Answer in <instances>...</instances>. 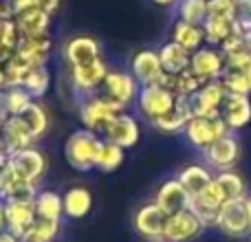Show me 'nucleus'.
<instances>
[{"label":"nucleus","instance_id":"1","mask_svg":"<svg viewBox=\"0 0 251 242\" xmlns=\"http://www.w3.org/2000/svg\"><path fill=\"white\" fill-rule=\"evenodd\" d=\"M101 134L93 132V130L79 128L69 134L64 143V159L77 172H91L97 165V154L101 147Z\"/></svg>","mask_w":251,"mask_h":242},{"label":"nucleus","instance_id":"2","mask_svg":"<svg viewBox=\"0 0 251 242\" xmlns=\"http://www.w3.org/2000/svg\"><path fill=\"white\" fill-rule=\"evenodd\" d=\"M77 113H79V121H82V128L101 134L106 125L113 121L115 115L124 113V108L117 101H113L108 95H104V93L100 91V93H95V95L82 97L79 106H77Z\"/></svg>","mask_w":251,"mask_h":242},{"label":"nucleus","instance_id":"3","mask_svg":"<svg viewBox=\"0 0 251 242\" xmlns=\"http://www.w3.org/2000/svg\"><path fill=\"white\" fill-rule=\"evenodd\" d=\"M221 234H225L227 238H247L251 234V214H249V203L245 200H227L221 207L214 222Z\"/></svg>","mask_w":251,"mask_h":242},{"label":"nucleus","instance_id":"4","mask_svg":"<svg viewBox=\"0 0 251 242\" xmlns=\"http://www.w3.org/2000/svg\"><path fill=\"white\" fill-rule=\"evenodd\" d=\"M229 95H251V55L249 51H238L225 55V71L221 75Z\"/></svg>","mask_w":251,"mask_h":242},{"label":"nucleus","instance_id":"5","mask_svg":"<svg viewBox=\"0 0 251 242\" xmlns=\"http://www.w3.org/2000/svg\"><path fill=\"white\" fill-rule=\"evenodd\" d=\"M227 132H229V128L223 121V117H196V115L187 121L185 130H183L187 143L201 152L212 145L214 141H218L221 137H225Z\"/></svg>","mask_w":251,"mask_h":242},{"label":"nucleus","instance_id":"6","mask_svg":"<svg viewBox=\"0 0 251 242\" xmlns=\"http://www.w3.org/2000/svg\"><path fill=\"white\" fill-rule=\"evenodd\" d=\"M176 101V95H174L170 88L161 86V84H150V86H141L139 88V97H137V108L141 113L143 119L156 121L159 117H163L170 108Z\"/></svg>","mask_w":251,"mask_h":242},{"label":"nucleus","instance_id":"7","mask_svg":"<svg viewBox=\"0 0 251 242\" xmlns=\"http://www.w3.org/2000/svg\"><path fill=\"white\" fill-rule=\"evenodd\" d=\"M165 220H168V214L154 200H150V203H143L141 207H137V212L132 214V229L146 242H159L163 240Z\"/></svg>","mask_w":251,"mask_h":242},{"label":"nucleus","instance_id":"8","mask_svg":"<svg viewBox=\"0 0 251 242\" xmlns=\"http://www.w3.org/2000/svg\"><path fill=\"white\" fill-rule=\"evenodd\" d=\"M108 64L104 60H95V62H88V64H82V66H73L69 73L71 77V88L82 97H88V95H95V93L101 91L104 86V79L108 75Z\"/></svg>","mask_w":251,"mask_h":242},{"label":"nucleus","instance_id":"9","mask_svg":"<svg viewBox=\"0 0 251 242\" xmlns=\"http://www.w3.org/2000/svg\"><path fill=\"white\" fill-rule=\"evenodd\" d=\"M205 229H207L205 222L192 209H181V212L168 216L165 229H163V240L165 242H192V240L201 238V234Z\"/></svg>","mask_w":251,"mask_h":242},{"label":"nucleus","instance_id":"10","mask_svg":"<svg viewBox=\"0 0 251 242\" xmlns=\"http://www.w3.org/2000/svg\"><path fill=\"white\" fill-rule=\"evenodd\" d=\"M227 88L221 79H212V82H205L201 86V91L196 95L190 97V106L192 113L196 117H221L223 104L227 99Z\"/></svg>","mask_w":251,"mask_h":242},{"label":"nucleus","instance_id":"11","mask_svg":"<svg viewBox=\"0 0 251 242\" xmlns=\"http://www.w3.org/2000/svg\"><path fill=\"white\" fill-rule=\"evenodd\" d=\"M203 159L212 172H225V169H234V165L240 159V143L231 132L214 141L209 147L203 150Z\"/></svg>","mask_w":251,"mask_h":242},{"label":"nucleus","instance_id":"12","mask_svg":"<svg viewBox=\"0 0 251 242\" xmlns=\"http://www.w3.org/2000/svg\"><path fill=\"white\" fill-rule=\"evenodd\" d=\"M139 82L132 77L130 71H108L104 79V86H101V93L108 95L113 101H117L119 106L126 110L132 104H137L139 97Z\"/></svg>","mask_w":251,"mask_h":242},{"label":"nucleus","instance_id":"13","mask_svg":"<svg viewBox=\"0 0 251 242\" xmlns=\"http://www.w3.org/2000/svg\"><path fill=\"white\" fill-rule=\"evenodd\" d=\"M62 55H64V62L71 66V69H73V66L88 64V62H95L101 57V42L95 38V35L77 33L64 42Z\"/></svg>","mask_w":251,"mask_h":242},{"label":"nucleus","instance_id":"14","mask_svg":"<svg viewBox=\"0 0 251 242\" xmlns=\"http://www.w3.org/2000/svg\"><path fill=\"white\" fill-rule=\"evenodd\" d=\"M9 163L22 174L29 183L33 185H40L42 178L47 176L49 172V159L40 147L31 145V147H25V150L16 152V154L9 156Z\"/></svg>","mask_w":251,"mask_h":242},{"label":"nucleus","instance_id":"15","mask_svg":"<svg viewBox=\"0 0 251 242\" xmlns=\"http://www.w3.org/2000/svg\"><path fill=\"white\" fill-rule=\"evenodd\" d=\"M225 203H227V198L223 194L221 185L216 181H212L205 190H201L199 194H194L190 198V209L205 222V227H214L218 212H221V207Z\"/></svg>","mask_w":251,"mask_h":242},{"label":"nucleus","instance_id":"16","mask_svg":"<svg viewBox=\"0 0 251 242\" xmlns=\"http://www.w3.org/2000/svg\"><path fill=\"white\" fill-rule=\"evenodd\" d=\"M101 137H104V141L117 143L124 150H128V147H134L139 143V139H141V128H139L137 117L124 110V113L115 115L113 121L104 128Z\"/></svg>","mask_w":251,"mask_h":242},{"label":"nucleus","instance_id":"17","mask_svg":"<svg viewBox=\"0 0 251 242\" xmlns=\"http://www.w3.org/2000/svg\"><path fill=\"white\" fill-rule=\"evenodd\" d=\"M130 73H132V77L139 82V86L159 84L161 77L165 75L159 51H152V48H141V51H137L130 57Z\"/></svg>","mask_w":251,"mask_h":242},{"label":"nucleus","instance_id":"18","mask_svg":"<svg viewBox=\"0 0 251 242\" xmlns=\"http://www.w3.org/2000/svg\"><path fill=\"white\" fill-rule=\"evenodd\" d=\"M35 198V196H33ZM33 198L29 196H18V198H9L4 200V214H7V229L13 231L16 236L25 234L33 220L38 218L35 214V205H33Z\"/></svg>","mask_w":251,"mask_h":242},{"label":"nucleus","instance_id":"19","mask_svg":"<svg viewBox=\"0 0 251 242\" xmlns=\"http://www.w3.org/2000/svg\"><path fill=\"white\" fill-rule=\"evenodd\" d=\"M190 69L205 82L221 79L223 71H225V55L216 47H201L199 51L192 53Z\"/></svg>","mask_w":251,"mask_h":242},{"label":"nucleus","instance_id":"20","mask_svg":"<svg viewBox=\"0 0 251 242\" xmlns=\"http://www.w3.org/2000/svg\"><path fill=\"white\" fill-rule=\"evenodd\" d=\"M0 141H2L4 150L9 152V156L16 152L25 150V147L35 145V139L31 134L29 125L25 123L22 117H7L0 128Z\"/></svg>","mask_w":251,"mask_h":242},{"label":"nucleus","instance_id":"21","mask_svg":"<svg viewBox=\"0 0 251 242\" xmlns=\"http://www.w3.org/2000/svg\"><path fill=\"white\" fill-rule=\"evenodd\" d=\"M190 198L192 196L187 194V190L181 185L178 178H168V181H163L154 194V203L159 205L168 216L181 212V209H190Z\"/></svg>","mask_w":251,"mask_h":242},{"label":"nucleus","instance_id":"22","mask_svg":"<svg viewBox=\"0 0 251 242\" xmlns=\"http://www.w3.org/2000/svg\"><path fill=\"white\" fill-rule=\"evenodd\" d=\"M38 194V185L29 183L11 163H4L0 168V200H9V198H18V196H33Z\"/></svg>","mask_w":251,"mask_h":242},{"label":"nucleus","instance_id":"23","mask_svg":"<svg viewBox=\"0 0 251 242\" xmlns=\"http://www.w3.org/2000/svg\"><path fill=\"white\" fill-rule=\"evenodd\" d=\"M53 40L51 35H25L18 42V55L26 60L31 66H47L49 57H51Z\"/></svg>","mask_w":251,"mask_h":242},{"label":"nucleus","instance_id":"24","mask_svg":"<svg viewBox=\"0 0 251 242\" xmlns=\"http://www.w3.org/2000/svg\"><path fill=\"white\" fill-rule=\"evenodd\" d=\"M221 117L227 123L229 132L247 128L251 121V99L247 95H227L221 110Z\"/></svg>","mask_w":251,"mask_h":242},{"label":"nucleus","instance_id":"25","mask_svg":"<svg viewBox=\"0 0 251 242\" xmlns=\"http://www.w3.org/2000/svg\"><path fill=\"white\" fill-rule=\"evenodd\" d=\"M192 117H194V113H192L190 99H185V97H176V101H174L172 108H170L163 117L152 121V125L163 134H176V132H183V130H185L187 121H190Z\"/></svg>","mask_w":251,"mask_h":242},{"label":"nucleus","instance_id":"26","mask_svg":"<svg viewBox=\"0 0 251 242\" xmlns=\"http://www.w3.org/2000/svg\"><path fill=\"white\" fill-rule=\"evenodd\" d=\"M62 200H64V216L71 218V220H82L91 214L93 209V192L84 185H73L62 194Z\"/></svg>","mask_w":251,"mask_h":242},{"label":"nucleus","instance_id":"27","mask_svg":"<svg viewBox=\"0 0 251 242\" xmlns=\"http://www.w3.org/2000/svg\"><path fill=\"white\" fill-rule=\"evenodd\" d=\"M159 84L165 86V88H170L176 97H185V99H190L192 95H196V93L201 91V86L205 84V79H201L192 69H185L176 75L165 73Z\"/></svg>","mask_w":251,"mask_h":242},{"label":"nucleus","instance_id":"28","mask_svg":"<svg viewBox=\"0 0 251 242\" xmlns=\"http://www.w3.org/2000/svg\"><path fill=\"white\" fill-rule=\"evenodd\" d=\"M51 18L53 16H49V13L33 7V9L16 13L13 22H16V26H18L20 38H25V35H47L49 29H51Z\"/></svg>","mask_w":251,"mask_h":242},{"label":"nucleus","instance_id":"29","mask_svg":"<svg viewBox=\"0 0 251 242\" xmlns=\"http://www.w3.org/2000/svg\"><path fill=\"white\" fill-rule=\"evenodd\" d=\"M214 176H216V174H214L205 163H190L178 172L176 178L187 190V194L194 196V194H199L201 190H205V187L214 181Z\"/></svg>","mask_w":251,"mask_h":242},{"label":"nucleus","instance_id":"30","mask_svg":"<svg viewBox=\"0 0 251 242\" xmlns=\"http://www.w3.org/2000/svg\"><path fill=\"white\" fill-rule=\"evenodd\" d=\"M35 205V214L38 218H44V220H60L64 218V200H62V194L55 190H38L33 198Z\"/></svg>","mask_w":251,"mask_h":242},{"label":"nucleus","instance_id":"31","mask_svg":"<svg viewBox=\"0 0 251 242\" xmlns=\"http://www.w3.org/2000/svg\"><path fill=\"white\" fill-rule=\"evenodd\" d=\"M159 57H161V64H163L165 73L176 75V73H181V71L190 69L192 53L187 51V48H183L181 44H176L174 40H170V42L161 44Z\"/></svg>","mask_w":251,"mask_h":242},{"label":"nucleus","instance_id":"32","mask_svg":"<svg viewBox=\"0 0 251 242\" xmlns=\"http://www.w3.org/2000/svg\"><path fill=\"white\" fill-rule=\"evenodd\" d=\"M172 40L176 44H181L183 48H187L190 53H194L205 44L203 26L192 24V22H185V20H176L172 26Z\"/></svg>","mask_w":251,"mask_h":242},{"label":"nucleus","instance_id":"33","mask_svg":"<svg viewBox=\"0 0 251 242\" xmlns=\"http://www.w3.org/2000/svg\"><path fill=\"white\" fill-rule=\"evenodd\" d=\"M203 33H205V42L209 47H221L227 38H231L234 33H243L236 20H223V18H207L203 22Z\"/></svg>","mask_w":251,"mask_h":242},{"label":"nucleus","instance_id":"34","mask_svg":"<svg viewBox=\"0 0 251 242\" xmlns=\"http://www.w3.org/2000/svg\"><path fill=\"white\" fill-rule=\"evenodd\" d=\"M214 181L221 185L223 194L227 200H245L249 198L247 194V181L243 178V174H238L236 169H225V172H218L214 176Z\"/></svg>","mask_w":251,"mask_h":242},{"label":"nucleus","instance_id":"35","mask_svg":"<svg viewBox=\"0 0 251 242\" xmlns=\"http://www.w3.org/2000/svg\"><path fill=\"white\" fill-rule=\"evenodd\" d=\"M33 101L35 99L22 86H9L7 91L0 95V104H2L7 117H22L25 110L29 108Z\"/></svg>","mask_w":251,"mask_h":242},{"label":"nucleus","instance_id":"36","mask_svg":"<svg viewBox=\"0 0 251 242\" xmlns=\"http://www.w3.org/2000/svg\"><path fill=\"white\" fill-rule=\"evenodd\" d=\"M124 161H126V150L122 145L110 143V141H101L95 169H100V172H104V174H113L122 168Z\"/></svg>","mask_w":251,"mask_h":242},{"label":"nucleus","instance_id":"37","mask_svg":"<svg viewBox=\"0 0 251 242\" xmlns=\"http://www.w3.org/2000/svg\"><path fill=\"white\" fill-rule=\"evenodd\" d=\"M22 88L29 93L33 99H42L51 88V73L47 66H31L29 73L22 79Z\"/></svg>","mask_w":251,"mask_h":242},{"label":"nucleus","instance_id":"38","mask_svg":"<svg viewBox=\"0 0 251 242\" xmlns=\"http://www.w3.org/2000/svg\"><path fill=\"white\" fill-rule=\"evenodd\" d=\"M62 231L60 220H44V218H35L33 225L22 234V242H55Z\"/></svg>","mask_w":251,"mask_h":242},{"label":"nucleus","instance_id":"39","mask_svg":"<svg viewBox=\"0 0 251 242\" xmlns=\"http://www.w3.org/2000/svg\"><path fill=\"white\" fill-rule=\"evenodd\" d=\"M22 119H25V123L29 125V130H31V134H33L35 141H40L42 137H47L49 125H51V119H49V110L44 108L38 99H35L33 104L25 110Z\"/></svg>","mask_w":251,"mask_h":242},{"label":"nucleus","instance_id":"40","mask_svg":"<svg viewBox=\"0 0 251 242\" xmlns=\"http://www.w3.org/2000/svg\"><path fill=\"white\" fill-rule=\"evenodd\" d=\"M178 20L203 26L207 20V0H178Z\"/></svg>","mask_w":251,"mask_h":242},{"label":"nucleus","instance_id":"41","mask_svg":"<svg viewBox=\"0 0 251 242\" xmlns=\"http://www.w3.org/2000/svg\"><path fill=\"white\" fill-rule=\"evenodd\" d=\"M2 66H4V77H7V88L9 86H22V79H25V75L29 73V69H31L29 62L22 60L18 53L13 57H9Z\"/></svg>","mask_w":251,"mask_h":242},{"label":"nucleus","instance_id":"42","mask_svg":"<svg viewBox=\"0 0 251 242\" xmlns=\"http://www.w3.org/2000/svg\"><path fill=\"white\" fill-rule=\"evenodd\" d=\"M236 0H207V18H223L234 20Z\"/></svg>","mask_w":251,"mask_h":242},{"label":"nucleus","instance_id":"43","mask_svg":"<svg viewBox=\"0 0 251 242\" xmlns=\"http://www.w3.org/2000/svg\"><path fill=\"white\" fill-rule=\"evenodd\" d=\"M234 20L243 31L251 29V0H236Z\"/></svg>","mask_w":251,"mask_h":242},{"label":"nucleus","instance_id":"44","mask_svg":"<svg viewBox=\"0 0 251 242\" xmlns=\"http://www.w3.org/2000/svg\"><path fill=\"white\" fill-rule=\"evenodd\" d=\"M60 4H62V0H35V9L49 13V16H55Z\"/></svg>","mask_w":251,"mask_h":242},{"label":"nucleus","instance_id":"45","mask_svg":"<svg viewBox=\"0 0 251 242\" xmlns=\"http://www.w3.org/2000/svg\"><path fill=\"white\" fill-rule=\"evenodd\" d=\"M33 7H35V0H9V9H11L13 16L20 11H26V9H33Z\"/></svg>","mask_w":251,"mask_h":242},{"label":"nucleus","instance_id":"46","mask_svg":"<svg viewBox=\"0 0 251 242\" xmlns=\"http://www.w3.org/2000/svg\"><path fill=\"white\" fill-rule=\"evenodd\" d=\"M0 242H22V238H20V236H16L13 231L4 229L2 234H0Z\"/></svg>","mask_w":251,"mask_h":242},{"label":"nucleus","instance_id":"47","mask_svg":"<svg viewBox=\"0 0 251 242\" xmlns=\"http://www.w3.org/2000/svg\"><path fill=\"white\" fill-rule=\"evenodd\" d=\"M7 229V214H4V200H0V234Z\"/></svg>","mask_w":251,"mask_h":242},{"label":"nucleus","instance_id":"48","mask_svg":"<svg viewBox=\"0 0 251 242\" xmlns=\"http://www.w3.org/2000/svg\"><path fill=\"white\" fill-rule=\"evenodd\" d=\"M7 91V77H4V66L0 64V95Z\"/></svg>","mask_w":251,"mask_h":242},{"label":"nucleus","instance_id":"49","mask_svg":"<svg viewBox=\"0 0 251 242\" xmlns=\"http://www.w3.org/2000/svg\"><path fill=\"white\" fill-rule=\"evenodd\" d=\"M9 161V152L4 150V145H2V141H0V168H2L4 163Z\"/></svg>","mask_w":251,"mask_h":242},{"label":"nucleus","instance_id":"50","mask_svg":"<svg viewBox=\"0 0 251 242\" xmlns=\"http://www.w3.org/2000/svg\"><path fill=\"white\" fill-rule=\"evenodd\" d=\"M154 4H161V7H170V4H176L178 0H152Z\"/></svg>","mask_w":251,"mask_h":242},{"label":"nucleus","instance_id":"51","mask_svg":"<svg viewBox=\"0 0 251 242\" xmlns=\"http://www.w3.org/2000/svg\"><path fill=\"white\" fill-rule=\"evenodd\" d=\"M245 42H247V51H249V55H251V29L245 31Z\"/></svg>","mask_w":251,"mask_h":242},{"label":"nucleus","instance_id":"52","mask_svg":"<svg viewBox=\"0 0 251 242\" xmlns=\"http://www.w3.org/2000/svg\"><path fill=\"white\" fill-rule=\"evenodd\" d=\"M4 119H7V113H4V108H2V104H0V128H2V123H4Z\"/></svg>","mask_w":251,"mask_h":242},{"label":"nucleus","instance_id":"53","mask_svg":"<svg viewBox=\"0 0 251 242\" xmlns=\"http://www.w3.org/2000/svg\"><path fill=\"white\" fill-rule=\"evenodd\" d=\"M247 203H249V214H251V198H247Z\"/></svg>","mask_w":251,"mask_h":242},{"label":"nucleus","instance_id":"54","mask_svg":"<svg viewBox=\"0 0 251 242\" xmlns=\"http://www.w3.org/2000/svg\"><path fill=\"white\" fill-rule=\"evenodd\" d=\"M159 242H165V240H159Z\"/></svg>","mask_w":251,"mask_h":242},{"label":"nucleus","instance_id":"55","mask_svg":"<svg viewBox=\"0 0 251 242\" xmlns=\"http://www.w3.org/2000/svg\"><path fill=\"white\" fill-rule=\"evenodd\" d=\"M7 2H9V0H7Z\"/></svg>","mask_w":251,"mask_h":242}]
</instances>
